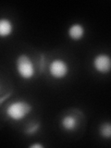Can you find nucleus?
<instances>
[{"instance_id":"7","label":"nucleus","mask_w":111,"mask_h":148,"mask_svg":"<svg viewBox=\"0 0 111 148\" xmlns=\"http://www.w3.org/2000/svg\"><path fill=\"white\" fill-rule=\"evenodd\" d=\"M60 126L65 132H73L79 126L78 119L71 114L65 115L60 120Z\"/></svg>"},{"instance_id":"6","label":"nucleus","mask_w":111,"mask_h":148,"mask_svg":"<svg viewBox=\"0 0 111 148\" xmlns=\"http://www.w3.org/2000/svg\"><path fill=\"white\" fill-rule=\"evenodd\" d=\"M14 23L9 18H0V38L5 39L11 36L14 32Z\"/></svg>"},{"instance_id":"8","label":"nucleus","mask_w":111,"mask_h":148,"mask_svg":"<svg viewBox=\"0 0 111 148\" xmlns=\"http://www.w3.org/2000/svg\"><path fill=\"white\" fill-rule=\"evenodd\" d=\"M99 134L102 138L108 140L111 137V124L109 121H105L99 126Z\"/></svg>"},{"instance_id":"2","label":"nucleus","mask_w":111,"mask_h":148,"mask_svg":"<svg viewBox=\"0 0 111 148\" xmlns=\"http://www.w3.org/2000/svg\"><path fill=\"white\" fill-rule=\"evenodd\" d=\"M16 72L21 79L30 81L35 76L36 69L32 58L27 54H20L15 59Z\"/></svg>"},{"instance_id":"9","label":"nucleus","mask_w":111,"mask_h":148,"mask_svg":"<svg viewBox=\"0 0 111 148\" xmlns=\"http://www.w3.org/2000/svg\"><path fill=\"white\" fill-rule=\"evenodd\" d=\"M39 129H40V124H39V123L32 124V125H31L30 127H28V128L25 130V133L32 135V134H34V133H36L37 132H38V131H39Z\"/></svg>"},{"instance_id":"5","label":"nucleus","mask_w":111,"mask_h":148,"mask_svg":"<svg viewBox=\"0 0 111 148\" xmlns=\"http://www.w3.org/2000/svg\"><path fill=\"white\" fill-rule=\"evenodd\" d=\"M85 35V28L82 23L74 22L69 27L68 29V36L69 38L74 41L78 42L83 39Z\"/></svg>"},{"instance_id":"1","label":"nucleus","mask_w":111,"mask_h":148,"mask_svg":"<svg viewBox=\"0 0 111 148\" xmlns=\"http://www.w3.org/2000/svg\"><path fill=\"white\" fill-rule=\"evenodd\" d=\"M32 110V106L25 100H16L9 103L5 113L7 118L12 121L18 122L24 119L28 115H30Z\"/></svg>"},{"instance_id":"10","label":"nucleus","mask_w":111,"mask_h":148,"mask_svg":"<svg viewBox=\"0 0 111 148\" xmlns=\"http://www.w3.org/2000/svg\"><path fill=\"white\" fill-rule=\"evenodd\" d=\"M30 148H44L45 145H42V143H32V145H29Z\"/></svg>"},{"instance_id":"3","label":"nucleus","mask_w":111,"mask_h":148,"mask_svg":"<svg viewBox=\"0 0 111 148\" xmlns=\"http://www.w3.org/2000/svg\"><path fill=\"white\" fill-rule=\"evenodd\" d=\"M69 65L63 58H57L50 61L48 65V73L55 80H63L69 73Z\"/></svg>"},{"instance_id":"4","label":"nucleus","mask_w":111,"mask_h":148,"mask_svg":"<svg viewBox=\"0 0 111 148\" xmlns=\"http://www.w3.org/2000/svg\"><path fill=\"white\" fill-rule=\"evenodd\" d=\"M92 66L97 73L108 74L111 69V58L106 53L96 54L92 60Z\"/></svg>"}]
</instances>
